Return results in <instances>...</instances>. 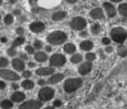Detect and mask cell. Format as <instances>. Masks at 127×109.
I'll list each match as a JSON object with an SVG mask.
<instances>
[{
    "mask_svg": "<svg viewBox=\"0 0 127 109\" xmlns=\"http://www.w3.org/2000/svg\"><path fill=\"white\" fill-rule=\"evenodd\" d=\"M5 87H6L5 83H4V81L0 80V90H4V89H5Z\"/></svg>",
    "mask_w": 127,
    "mask_h": 109,
    "instance_id": "39",
    "label": "cell"
},
{
    "mask_svg": "<svg viewBox=\"0 0 127 109\" xmlns=\"http://www.w3.org/2000/svg\"><path fill=\"white\" fill-rule=\"evenodd\" d=\"M90 16L92 18L97 20V19H100L104 17V14H103V11L100 9V8H96V9H93L92 11L90 12Z\"/></svg>",
    "mask_w": 127,
    "mask_h": 109,
    "instance_id": "16",
    "label": "cell"
},
{
    "mask_svg": "<svg viewBox=\"0 0 127 109\" xmlns=\"http://www.w3.org/2000/svg\"><path fill=\"white\" fill-rule=\"evenodd\" d=\"M45 51L47 52V53H51V52L52 51V48H51V46H46Z\"/></svg>",
    "mask_w": 127,
    "mask_h": 109,
    "instance_id": "43",
    "label": "cell"
},
{
    "mask_svg": "<svg viewBox=\"0 0 127 109\" xmlns=\"http://www.w3.org/2000/svg\"><path fill=\"white\" fill-rule=\"evenodd\" d=\"M0 19H1V16H0Z\"/></svg>",
    "mask_w": 127,
    "mask_h": 109,
    "instance_id": "53",
    "label": "cell"
},
{
    "mask_svg": "<svg viewBox=\"0 0 127 109\" xmlns=\"http://www.w3.org/2000/svg\"><path fill=\"white\" fill-rule=\"evenodd\" d=\"M34 58L36 59V61L43 63V62H45L48 59V56L46 55V53H43V52H38V53H35Z\"/></svg>",
    "mask_w": 127,
    "mask_h": 109,
    "instance_id": "17",
    "label": "cell"
},
{
    "mask_svg": "<svg viewBox=\"0 0 127 109\" xmlns=\"http://www.w3.org/2000/svg\"><path fill=\"white\" fill-rule=\"evenodd\" d=\"M0 40H1V42L2 43H5L6 41H7V39H6V38H1V39H0Z\"/></svg>",
    "mask_w": 127,
    "mask_h": 109,
    "instance_id": "47",
    "label": "cell"
},
{
    "mask_svg": "<svg viewBox=\"0 0 127 109\" xmlns=\"http://www.w3.org/2000/svg\"><path fill=\"white\" fill-rule=\"evenodd\" d=\"M2 3H3V0H0V5L2 4Z\"/></svg>",
    "mask_w": 127,
    "mask_h": 109,
    "instance_id": "51",
    "label": "cell"
},
{
    "mask_svg": "<svg viewBox=\"0 0 127 109\" xmlns=\"http://www.w3.org/2000/svg\"><path fill=\"white\" fill-rule=\"evenodd\" d=\"M11 65L12 67L15 70L18 71V72H21V71L25 70V64L21 58H13L12 61H11Z\"/></svg>",
    "mask_w": 127,
    "mask_h": 109,
    "instance_id": "11",
    "label": "cell"
},
{
    "mask_svg": "<svg viewBox=\"0 0 127 109\" xmlns=\"http://www.w3.org/2000/svg\"><path fill=\"white\" fill-rule=\"evenodd\" d=\"M11 3L12 4V3H14V0H11Z\"/></svg>",
    "mask_w": 127,
    "mask_h": 109,
    "instance_id": "52",
    "label": "cell"
},
{
    "mask_svg": "<svg viewBox=\"0 0 127 109\" xmlns=\"http://www.w3.org/2000/svg\"><path fill=\"white\" fill-rule=\"evenodd\" d=\"M80 48L83 51H90L93 48V43L90 40H85L81 42L80 44Z\"/></svg>",
    "mask_w": 127,
    "mask_h": 109,
    "instance_id": "18",
    "label": "cell"
},
{
    "mask_svg": "<svg viewBox=\"0 0 127 109\" xmlns=\"http://www.w3.org/2000/svg\"><path fill=\"white\" fill-rule=\"evenodd\" d=\"M25 39L24 37H18V39H16L14 40V42H13L12 46H11V47L16 48V47H18V46H21V45H23L24 43H25Z\"/></svg>",
    "mask_w": 127,
    "mask_h": 109,
    "instance_id": "24",
    "label": "cell"
},
{
    "mask_svg": "<svg viewBox=\"0 0 127 109\" xmlns=\"http://www.w3.org/2000/svg\"><path fill=\"white\" fill-rule=\"evenodd\" d=\"M65 17H66L65 11H57V12L53 13L52 19L54 21H60V20H63Z\"/></svg>",
    "mask_w": 127,
    "mask_h": 109,
    "instance_id": "19",
    "label": "cell"
},
{
    "mask_svg": "<svg viewBox=\"0 0 127 109\" xmlns=\"http://www.w3.org/2000/svg\"><path fill=\"white\" fill-rule=\"evenodd\" d=\"M117 53H118V56L125 58V57L127 56V47L124 45H120L117 48Z\"/></svg>",
    "mask_w": 127,
    "mask_h": 109,
    "instance_id": "20",
    "label": "cell"
},
{
    "mask_svg": "<svg viewBox=\"0 0 127 109\" xmlns=\"http://www.w3.org/2000/svg\"><path fill=\"white\" fill-rule=\"evenodd\" d=\"M104 52H105L106 53H111L113 52V47L112 46H107V47H105Z\"/></svg>",
    "mask_w": 127,
    "mask_h": 109,
    "instance_id": "38",
    "label": "cell"
},
{
    "mask_svg": "<svg viewBox=\"0 0 127 109\" xmlns=\"http://www.w3.org/2000/svg\"><path fill=\"white\" fill-rule=\"evenodd\" d=\"M92 62H85L82 65H80V66L78 67V72L81 75H86V74H88L92 71Z\"/></svg>",
    "mask_w": 127,
    "mask_h": 109,
    "instance_id": "10",
    "label": "cell"
},
{
    "mask_svg": "<svg viewBox=\"0 0 127 109\" xmlns=\"http://www.w3.org/2000/svg\"><path fill=\"white\" fill-rule=\"evenodd\" d=\"M54 90L51 87H43L38 92V98L41 101H48L54 97Z\"/></svg>",
    "mask_w": 127,
    "mask_h": 109,
    "instance_id": "4",
    "label": "cell"
},
{
    "mask_svg": "<svg viewBox=\"0 0 127 109\" xmlns=\"http://www.w3.org/2000/svg\"><path fill=\"white\" fill-rule=\"evenodd\" d=\"M87 35H88V33H87V32H82L81 33H80V36L83 38L85 37H87Z\"/></svg>",
    "mask_w": 127,
    "mask_h": 109,
    "instance_id": "45",
    "label": "cell"
},
{
    "mask_svg": "<svg viewBox=\"0 0 127 109\" xmlns=\"http://www.w3.org/2000/svg\"><path fill=\"white\" fill-rule=\"evenodd\" d=\"M55 69L54 67L51 66H46V67H40V68L36 70V73L39 76H48L51 74L54 73Z\"/></svg>",
    "mask_w": 127,
    "mask_h": 109,
    "instance_id": "9",
    "label": "cell"
},
{
    "mask_svg": "<svg viewBox=\"0 0 127 109\" xmlns=\"http://www.w3.org/2000/svg\"><path fill=\"white\" fill-rule=\"evenodd\" d=\"M77 1H78V0H66V2H67L68 4H75Z\"/></svg>",
    "mask_w": 127,
    "mask_h": 109,
    "instance_id": "46",
    "label": "cell"
},
{
    "mask_svg": "<svg viewBox=\"0 0 127 109\" xmlns=\"http://www.w3.org/2000/svg\"><path fill=\"white\" fill-rule=\"evenodd\" d=\"M64 50L66 53L68 54H71V53H74L75 51H76V46H75L74 44L72 43H68V44H65L64 46Z\"/></svg>",
    "mask_w": 127,
    "mask_h": 109,
    "instance_id": "21",
    "label": "cell"
},
{
    "mask_svg": "<svg viewBox=\"0 0 127 109\" xmlns=\"http://www.w3.org/2000/svg\"><path fill=\"white\" fill-rule=\"evenodd\" d=\"M91 31H92V32L93 34H98L99 32H101V26L100 25H98V24H94V25H92V27H91Z\"/></svg>",
    "mask_w": 127,
    "mask_h": 109,
    "instance_id": "27",
    "label": "cell"
},
{
    "mask_svg": "<svg viewBox=\"0 0 127 109\" xmlns=\"http://www.w3.org/2000/svg\"><path fill=\"white\" fill-rule=\"evenodd\" d=\"M66 39H67L66 33L61 31L53 32L47 36V41L53 46H59V45L64 44L66 41Z\"/></svg>",
    "mask_w": 127,
    "mask_h": 109,
    "instance_id": "1",
    "label": "cell"
},
{
    "mask_svg": "<svg viewBox=\"0 0 127 109\" xmlns=\"http://www.w3.org/2000/svg\"><path fill=\"white\" fill-rule=\"evenodd\" d=\"M111 1H112V2H115V3H118V2H120V1H122V0H111Z\"/></svg>",
    "mask_w": 127,
    "mask_h": 109,
    "instance_id": "50",
    "label": "cell"
},
{
    "mask_svg": "<svg viewBox=\"0 0 127 109\" xmlns=\"http://www.w3.org/2000/svg\"><path fill=\"white\" fill-rule=\"evenodd\" d=\"M11 88H12L13 90H18V88H19V86H18L17 83H12V84H11Z\"/></svg>",
    "mask_w": 127,
    "mask_h": 109,
    "instance_id": "40",
    "label": "cell"
},
{
    "mask_svg": "<svg viewBox=\"0 0 127 109\" xmlns=\"http://www.w3.org/2000/svg\"><path fill=\"white\" fill-rule=\"evenodd\" d=\"M0 77L11 81H17L20 79V76L18 73L7 69H0Z\"/></svg>",
    "mask_w": 127,
    "mask_h": 109,
    "instance_id": "6",
    "label": "cell"
},
{
    "mask_svg": "<svg viewBox=\"0 0 127 109\" xmlns=\"http://www.w3.org/2000/svg\"><path fill=\"white\" fill-rule=\"evenodd\" d=\"M42 47H43V43L39 40H35V42H34V49L41 50Z\"/></svg>",
    "mask_w": 127,
    "mask_h": 109,
    "instance_id": "31",
    "label": "cell"
},
{
    "mask_svg": "<svg viewBox=\"0 0 127 109\" xmlns=\"http://www.w3.org/2000/svg\"><path fill=\"white\" fill-rule=\"evenodd\" d=\"M0 107L2 109H11L13 107V102L10 100H4L0 103Z\"/></svg>",
    "mask_w": 127,
    "mask_h": 109,
    "instance_id": "22",
    "label": "cell"
},
{
    "mask_svg": "<svg viewBox=\"0 0 127 109\" xmlns=\"http://www.w3.org/2000/svg\"><path fill=\"white\" fill-rule=\"evenodd\" d=\"M45 26L42 23V22H33V23L31 24L30 25V29L32 32H35V33H38V32H41L44 30Z\"/></svg>",
    "mask_w": 127,
    "mask_h": 109,
    "instance_id": "12",
    "label": "cell"
},
{
    "mask_svg": "<svg viewBox=\"0 0 127 109\" xmlns=\"http://www.w3.org/2000/svg\"><path fill=\"white\" fill-rule=\"evenodd\" d=\"M50 63L55 67H61L66 63V58L63 54L55 53L50 58Z\"/></svg>",
    "mask_w": 127,
    "mask_h": 109,
    "instance_id": "5",
    "label": "cell"
},
{
    "mask_svg": "<svg viewBox=\"0 0 127 109\" xmlns=\"http://www.w3.org/2000/svg\"><path fill=\"white\" fill-rule=\"evenodd\" d=\"M44 84H45V81H44V79H39V80H38V85H39V86H44Z\"/></svg>",
    "mask_w": 127,
    "mask_h": 109,
    "instance_id": "44",
    "label": "cell"
},
{
    "mask_svg": "<svg viewBox=\"0 0 127 109\" xmlns=\"http://www.w3.org/2000/svg\"><path fill=\"white\" fill-rule=\"evenodd\" d=\"M102 43L104 46H108V45L111 43V39H108V38H104V39H102Z\"/></svg>",
    "mask_w": 127,
    "mask_h": 109,
    "instance_id": "36",
    "label": "cell"
},
{
    "mask_svg": "<svg viewBox=\"0 0 127 109\" xmlns=\"http://www.w3.org/2000/svg\"><path fill=\"white\" fill-rule=\"evenodd\" d=\"M4 24L6 25H10L13 23V16L11 14H7L5 17H4Z\"/></svg>",
    "mask_w": 127,
    "mask_h": 109,
    "instance_id": "28",
    "label": "cell"
},
{
    "mask_svg": "<svg viewBox=\"0 0 127 109\" xmlns=\"http://www.w3.org/2000/svg\"><path fill=\"white\" fill-rule=\"evenodd\" d=\"M110 36L112 39L113 41L117 43L122 44L123 42H125V40L127 38V32L122 27H115L110 32Z\"/></svg>",
    "mask_w": 127,
    "mask_h": 109,
    "instance_id": "3",
    "label": "cell"
},
{
    "mask_svg": "<svg viewBox=\"0 0 127 109\" xmlns=\"http://www.w3.org/2000/svg\"><path fill=\"white\" fill-rule=\"evenodd\" d=\"M103 6H104V10H105L106 13H107V16L109 18H114L116 16V13H117L116 9H115V7L111 4H110V3H104L103 4Z\"/></svg>",
    "mask_w": 127,
    "mask_h": 109,
    "instance_id": "14",
    "label": "cell"
},
{
    "mask_svg": "<svg viewBox=\"0 0 127 109\" xmlns=\"http://www.w3.org/2000/svg\"><path fill=\"white\" fill-rule=\"evenodd\" d=\"M83 60V57L81 54H74L71 58V62L73 64H78Z\"/></svg>",
    "mask_w": 127,
    "mask_h": 109,
    "instance_id": "26",
    "label": "cell"
},
{
    "mask_svg": "<svg viewBox=\"0 0 127 109\" xmlns=\"http://www.w3.org/2000/svg\"><path fill=\"white\" fill-rule=\"evenodd\" d=\"M42 107V101L37 100H31L19 106V109H39Z\"/></svg>",
    "mask_w": 127,
    "mask_h": 109,
    "instance_id": "8",
    "label": "cell"
},
{
    "mask_svg": "<svg viewBox=\"0 0 127 109\" xmlns=\"http://www.w3.org/2000/svg\"><path fill=\"white\" fill-rule=\"evenodd\" d=\"M44 109H55V108H54V107H44Z\"/></svg>",
    "mask_w": 127,
    "mask_h": 109,
    "instance_id": "49",
    "label": "cell"
},
{
    "mask_svg": "<svg viewBox=\"0 0 127 109\" xmlns=\"http://www.w3.org/2000/svg\"><path fill=\"white\" fill-rule=\"evenodd\" d=\"M21 86L25 90H32L34 87V82L32 80H30V79H25L22 82Z\"/></svg>",
    "mask_w": 127,
    "mask_h": 109,
    "instance_id": "23",
    "label": "cell"
},
{
    "mask_svg": "<svg viewBox=\"0 0 127 109\" xmlns=\"http://www.w3.org/2000/svg\"><path fill=\"white\" fill-rule=\"evenodd\" d=\"M86 20L81 17H78L71 20V27L75 31H80L83 30L86 27Z\"/></svg>",
    "mask_w": 127,
    "mask_h": 109,
    "instance_id": "7",
    "label": "cell"
},
{
    "mask_svg": "<svg viewBox=\"0 0 127 109\" xmlns=\"http://www.w3.org/2000/svg\"><path fill=\"white\" fill-rule=\"evenodd\" d=\"M11 100L12 102H16V103H20V102L24 101L25 100V94L22 92H15L11 94Z\"/></svg>",
    "mask_w": 127,
    "mask_h": 109,
    "instance_id": "13",
    "label": "cell"
},
{
    "mask_svg": "<svg viewBox=\"0 0 127 109\" xmlns=\"http://www.w3.org/2000/svg\"><path fill=\"white\" fill-rule=\"evenodd\" d=\"M85 58L88 60V62L94 61V60L96 59V54L93 53H88L85 55Z\"/></svg>",
    "mask_w": 127,
    "mask_h": 109,
    "instance_id": "30",
    "label": "cell"
},
{
    "mask_svg": "<svg viewBox=\"0 0 127 109\" xmlns=\"http://www.w3.org/2000/svg\"><path fill=\"white\" fill-rule=\"evenodd\" d=\"M7 54L11 57H14L15 55L17 54V51H16V48H13L11 47L9 49H7Z\"/></svg>",
    "mask_w": 127,
    "mask_h": 109,
    "instance_id": "32",
    "label": "cell"
},
{
    "mask_svg": "<svg viewBox=\"0 0 127 109\" xmlns=\"http://www.w3.org/2000/svg\"><path fill=\"white\" fill-rule=\"evenodd\" d=\"M14 13L15 15H19L20 14V11H18V10H16V11H14Z\"/></svg>",
    "mask_w": 127,
    "mask_h": 109,
    "instance_id": "48",
    "label": "cell"
},
{
    "mask_svg": "<svg viewBox=\"0 0 127 109\" xmlns=\"http://www.w3.org/2000/svg\"><path fill=\"white\" fill-rule=\"evenodd\" d=\"M62 106V101L59 100H56L54 102H53V107H59Z\"/></svg>",
    "mask_w": 127,
    "mask_h": 109,
    "instance_id": "35",
    "label": "cell"
},
{
    "mask_svg": "<svg viewBox=\"0 0 127 109\" xmlns=\"http://www.w3.org/2000/svg\"><path fill=\"white\" fill-rule=\"evenodd\" d=\"M64 78V74L62 73H56L54 75H52L51 77H50V79H48L47 82L49 84H51V85H54V84H57V83H59L60 81H62Z\"/></svg>",
    "mask_w": 127,
    "mask_h": 109,
    "instance_id": "15",
    "label": "cell"
},
{
    "mask_svg": "<svg viewBox=\"0 0 127 109\" xmlns=\"http://www.w3.org/2000/svg\"><path fill=\"white\" fill-rule=\"evenodd\" d=\"M22 75H23V77L25 78V79H29V78L32 76V72H31L30 71H24Z\"/></svg>",
    "mask_w": 127,
    "mask_h": 109,
    "instance_id": "34",
    "label": "cell"
},
{
    "mask_svg": "<svg viewBox=\"0 0 127 109\" xmlns=\"http://www.w3.org/2000/svg\"><path fill=\"white\" fill-rule=\"evenodd\" d=\"M16 32L18 34V35H21L22 36L24 34V32H25V31H24V29L22 28V27H18V28L17 29Z\"/></svg>",
    "mask_w": 127,
    "mask_h": 109,
    "instance_id": "37",
    "label": "cell"
},
{
    "mask_svg": "<svg viewBox=\"0 0 127 109\" xmlns=\"http://www.w3.org/2000/svg\"><path fill=\"white\" fill-rule=\"evenodd\" d=\"M20 58H21L22 60H26L28 58H27L26 54H25V53H21V54H20Z\"/></svg>",
    "mask_w": 127,
    "mask_h": 109,
    "instance_id": "41",
    "label": "cell"
},
{
    "mask_svg": "<svg viewBox=\"0 0 127 109\" xmlns=\"http://www.w3.org/2000/svg\"><path fill=\"white\" fill-rule=\"evenodd\" d=\"M36 66V64L34 62H29L28 63V67L29 68H34Z\"/></svg>",
    "mask_w": 127,
    "mask_h": 109,
    "instance_id": "42",
    "label": "cell"
},
{
    "mask_svg": "<svg viewBox=\"0 0 127 109\" xmlns=\"http://www.w3.org/2000/svg\"><path fill=\"white\" fill-rule=\"evenodd\" d=\"M9 65V60L4 57H0V67L4 68Z\"/></svg>",
    "mask_w": 127,
    "mask_h": 109,
    "instance_id": "29",
    "label": "cell"
},
{
    "mask_svg": "<svg viewBox=\"0 0 127 109\" xmlns=\"http://www.w3.org/2000/svg\"><path fill=\"white\" fill-rule=\"evenodd\" d=\"M83 85V80L79 78H72V79H68L64 81V89L66 93H73L79 89Z\"/></svg>",
    "mask_w": 127,
    "mask_h": 109,
    "instance_id": "2",
    "label": "cell"
},
{
    "mask_svg": "<svg viewBox=\"0 0 127 109\" xmlns=\"http://www.w3.org/2000/svg\"><path fill=\"white\" fill-rule=\"evenodd\" d=\"M118 12L122 16H127V4H122L118 6Z\"/></svg>",
    "mask_w": 127,
    "mask_h": 109,
    "instance_id": "25",
    "label": "cell"
},
{
    "mask_svg": "<svg viewBox=\"0 0 127 109\" xmlns=\"http://www.w3.org/2000/svg\"><path fill=\"white\" fill-rule=\"evenodd\" d=\"M25 51H26V53H29V54H34V53H35L34 47H32V46H27L26 47H25Z\"/></svg>",
    "mask_w": 127,
    "mask_h": 109,
    "instance_id": "33",
    "label": "cell"
}]
</instances>
